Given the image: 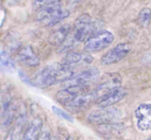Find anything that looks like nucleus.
Here are the masks:
<instances>
[{"label":"nucleus","instance_id":"obj_22","mask_svg":"<svg viewBox=\"0 0 151 140\" xmlns=\"http://www.w3.org/2000/svg\"><path fill=\"white\" fill-rule=\"evenodd\" d=\"M18 74H19V76H20L21 80H22L25 84H28V85H30V86H34V85H33V83H32V80H30V79L29 78V76L22 71V70H19Z\"/></svg>","mask_w":151,"mask_h":140},{"label":"nucleus","instance_id":"obj_21","mask_svg":"<svg viewBox=\"0 0 151 140\" xmlns=\"http://www.w3.org/2000/svg\"><path fill=\"white\" fill-rule=\"evenodd\" d=\"M52 0H33L32 6L35 10H39L44 6H45L47 3L51 2Z\"/></svg>","mask_w":151,"mask_h":140},{"label":"nucleus","instance_id":"obj_5","mask_svg":"<svg viewBox=\"0 0 151 140\" xmlns=\"http://www.w3.org/2000/svg\"><path fill=\"white\" fill-rule=\"evenodd\" d=\"M115 40L112 32L109 30H100L91 36L84 44L86 52H98L108 48Z\"/></svg>","mask_w":151,"mask_h":140},{"label":"nucleus","instance_id":"obj_23","mask_svg":"<svg viewBox=\"0 0 151 140\" xmlns=\"http://www.w3.org/2000/svg\"><path fill=\"white\" fill-rule=\"evenodd\" d=\"M6 20V10L0 6V28H1Z\"/></svg>","mask_w":151,"mask_h":140},{"label":"nucleus","instance_id":"obj_7","mask_svg":"<svg viewBox=\"0 0 151 140\" xmlns=\"http://www.w3.org/2000/svg\"><path fill=\"white\" fill-rule=\"evenodd\" d=\"M17 108L12 96L6 94L0 101V126L2 128L11 127L14 120H15Z\"/></svg>","mask_w":151,"mask_h":140},{"label":"nucleus","instance_id":"obj_17","mask_svg":"<svg viewBox=\"0 0 151 140\" xmlns=\"http://www.w3.org/2000/svg\"><path fill=\"white\" fill-rule=\"evenodd\" d=\"M93 57L88 53H82V52H76L69 51L66 53L62 63L65 65L74 66L75 65H78L80 63L83 64H91L93 61Z\"/></svg>","mask_w":151,"mask_h":140},{"label":"nucleus","instance_id":"obj_11","mask_svg":"<svg viewBox=\"0 0 151 140\" xmlns=\"http://www.w3.org/2000/svg\"><path fill=\"white\" fill-rule=\"evenodd\" d=\"M127 94H128L127 90L119 86V87H116V88L106 92L105 94L101 95V97H99L96 99L95 104L100 108L110 107V106L117 104L121 100H123L127 96Z\"/></svg>","mask_w":151,"mask_h":140},{"label":"nucleus","instance_id":"obj_3","mask_svg":"<svg viewBox=\"0 0 151 140\" xmlns=\"http://www.w3.org/2000/svg\"><path fill=\"white\" fill-rule=\"evenodd\" d=\"M70 14L68 9H63L60 0H52L37 14V21L43 26L53 27L67 19Z\"/></svg>","mask_w":151,"mask_h":140},{"label":"nucleus","instance_id":"obj_8","mask_svg":"<svg viewBox=\"0 0 151 140\" xmlns=\"http://www.w3.org/2000/svg\"><path fill=\"white\" fill-rule=\"evenodd\" d=\"M122 115V111L117 107H104L92 112L87 120L92 124H106L118 120Z\"/></svg>","mask_w":151,"mask_h":140},{"label":"nucleus","instance_id":"obj_1","mask_svg":"<svg viewBox=\"0 0 151 140\" xmlns=\"http://www.w3.org/2000/svg\"><path fill=\"white\" fill-rule=\"evenodd\" d=\"M58 103L72 112H82L95 103L96 97L93 90L78 87H64L56 93Z\"/></svg>","mask_w":151,"mask_h":140},{"label":"nucleus","instance_id":"obj_6","mask_svg":"<svg viewBox=\"0 0 151 140\" xmlns=\"http://www.w3.org/2000/svg\"><path fill=\"white\" fill-rule=\"evenodd\" d=\"M100 78V70L97 67H89L79 74L75 75L70 80L64 83V87L87 88Z\"/></svg>","mask_w":151,"mask_h":140},{"label":"nucleus","instance_id":"obj_9","mask_svg":"<svg viewBox=\"0 0 151 140\" xmlns=\"http://www.w3.org/2000/svg\"><path fill=\"white\" fill-rule=\"evenodd\" d=\"M132 46L129 43H120L107 51L101 59V64L109 66L124 59L131 51Z\"/></svg>","mask_w":151,"mask_h":140},{"label":"nucleus","instance_id":"obj_4","mask_svg":"<svg viewBox=\"0 0 151 140\" xmlns=\"http://www.w3.org/2000/svg\"><path fill=\"white\" fill-rule=\"evenodd\" d=\"M98 31L100 30H98L97 23L92 20L89 14H84L75 21L72 26L70 38L75 44L86 42L91 36Z\"/></svg>","mask_w":151,"mask_h":140},{"label":"nucleus","instance_id":"obj_18","mask_svg":"<svg viewBox=\"0 0 151 140\" xmlns=\"http://www.w3.org/2000/svg\"><path fill=\"white\" fill-rule=\"evenodd\" d=\"M0 64L10 71H14L15 69V63L14 59H12L11 55L6 51H0Z\"/></svg>","mask_w":151,"mask_h":140},{"label":"nucleus","instance_id":"obj_19","mask_svg":"<svg viewBox=\"0 0 151 140\" xmlns=\"http://www.w3.org/2000/svg\"><path fill=\"white\" fill-rule=\"evenodd\" d=\"M137 21L138 23L143 27H148V25L150 24L151 21V9L149 8H143L139 11L138 17H137Z\"/></svg>","mask_w":151,"mask_h":140},{"label":"nucleus","instance_id":"obj_24","mask_svg":"<svg viewBox=\"0 0 151 140\" xmlns=\"http://www.w3.org/2000/svg\"><path fill=\"white\" fill-rule=\"evenodd\" d=\"M38 140H51V136H50V133L46 130L43 131L39 136V139Z\"/></svg>","mask_w":151,"mask_h":140},{"label":"nucleus","instance_id":"obj_25","mask_svg":"<svg viewBox=\"0 0 151 140\" xmlns=\"http://www.w3.org/2000/svg\"><path fill=\"white\" fill-rule=\"evenodd\" d=\"M69 1H70L71 4H77V3H78L79 1H81V0H69Z\"/></svg>","mask_w":151,"mask_h":140},{"label":"nucleus","instance_id":"obj_26","mask_svg":"<svg viewBox=\"0 0 151 140\" xmlns=\"http://www.w3.org/2000/svg\"><path fill=\"white\" fill-rule=\"evenodd\" d=\"M67 140H73V138H72L71 136H69V137H68V138H67Z\"/></svg>","mask_w":151,"mask_h":140},{"label":"nucleus","instance_id":"obj_15","mask_svg":"<svg viewBox=\"0 0 151 140\" xmlns=\"http://www.w3.org/2000/svg\"><path fill=\"white\" fill-rule=\"evenodd\" d=\"M71 31H72V26L68 23L59 27L50 34L48 37L49 44L53 46H60L69 36Z\"/></svg>","mask_w":151,"mask_h":140},{"label":"nucleus","instance_id":"obj_12","mask_svg":"<svg viewBox=\"0 0 151 140\" xmlns=\"http://www.w3.org/2000/svg\"><path fill=\"white\" fill-rule=\"evenodd\" d=\"M134 117L139 130H151V103L139 104L134 111Z\"/></svg>","mask_w":151,"mask_h":140},{"label":"nucleus","instance_id":"obj_13","mask_svg":"<svg viewBox=\"0 0 151 140\" xmlns=\"http://www.w3.org/2000/svg\"><path fill=\"white\" fill-rule=\"evenodd\" d=\"M26 124V114L25 111H17L16 117L13 126L9 129L4 140H22L24 127Z\"/></svg>","mask_w":151,"mask_h":140},{"label":"nucleus","instance_id":"obj_2","mask_svg":"<svg viewBox=\"0 0 151 140\" xmlns=\"http://www.w3.org/2000/svg\"><path fill=\"white\" fill-rule=\"evenodd\" d=\"M72 66L64 63H52L45 66L34 76L32 78L33 85L41 89L64 84L75 76Z\"/></svg>","mask_w":151,"mask_h":140},{"label":"nucleus","instance_id":"obj_10","mask_svg":"<svg viewBox=\"0 0 151 140\" xmlns=\"http://www.w3.org/2000/svg\"><path fill=\"white\" fill-rule=\"evenodd\" d=\"M121 83H122V78L120 75L116 73H109L102 76L96 87L93 90L96 97V99L101 95L105 94L106 92L116 87H119Z\"/></svg>","mask_w":151,"mask_h":140},{"label":"nucleus","instance_id":"obj_16","mask_svg":"<svg viewBox=\"0 0 151 140\" xmlns=\"http://www.w3.org/2000/svg\"><path fill=\"white\" fill-rule=\"evenodd\" d=\"M43 121L40 117L34 118L25 129L22 140H38L42 133Z\"/></svg>","mask_w":151,"mask_h":140},{"label":"nucleus","instance_id":"obj_14","mask_svg":"<svg viewBox=\"0 0 151 140\" xmlns=\"http://www.w3.org/2000/svg\"><path fill=\"white\" fill-rule=\"evenodd\" d=\"M18 59L22 64L31 67L37 66L40 63L39 57L36 53L33 47L29 44L20 48L18 51Z\"/></svg>","mask_w":151,"mask_h":140},{"label":"nucleus","instance_id":"obj_20","mask_svg":"<svg viewBox=\"0 0 151 140\" xmlns=\"http://www.w3.org/2000/svg\"><path fill=\"white\" fill-rule=\"evenodd\" d=\"M52 112H53L55 114H57L59 117L62 118L63 120H66V121H69V122H73V121H74L73 117H72L68 112L62 110L61 108H60V107H58V106H52Z\"/></svg>","mask_w":151,"mask_h":140},{"label":"nucleus","instance_id":"obj_27","mask_svg":"<svg viewBox=\"0 0 151 140\" xmlns=\"http://www.w3.org/2000/svg\"><path fill=\"white\" fill-rule=\"evenodd\" d=\"M145 140H151V137L150 138H147V139H145Z\"/></svg>","mask_w":151,"mask_h":140}]
</instances>
